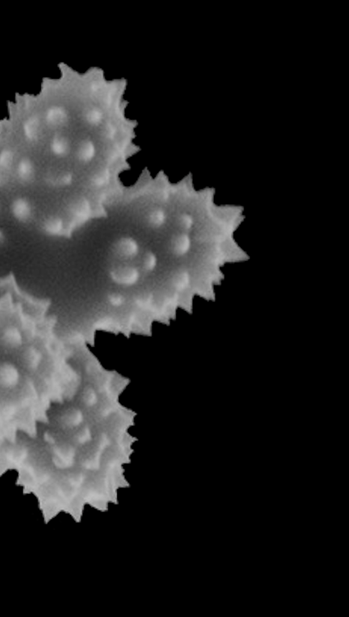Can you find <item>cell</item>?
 <instances>
[{
  "label": "cell",
  "mask_w": 349,
  "mask_h": 617,
  "mask_svg": "<svg viewBox=\"0 0 349 617\" xmlns=\"http://www.w3.org/2000/svg\"><path fill=\"white\" fill-rule=\"evenodd\" d=\"M45 119L48 124L52 127H58L66 122L67 120V114L63 108L58 107V106H53L48 108L46 113Z\"/></svg>",
  "instance_id": "6da1fadb"
},
{
  "label": "cell",
  "mask_w": 349,
  "mask_h": 617,
  "mask_svg": "<svg viewBox=\"0 0 349 617\" xmlns=\"http://www.w3.org/2000/svg\"><path fill=\"white\" fill-rule=\"evenodd\" d=\"M52 151L58 155H62L66 154L68 151L69 145L66 138L63 137H55L53 138L52 144H51Z\"/></svg>",
  "instance_id": "3957f363"
},
{
  "label": "cell",
  "mask_w": 349,
  "mask_h": 617,
  "mask_svg": "<svg viewBox=\"0 0 349 617\" xmlns=\"http://www.w3.org/2000/svg\"><path fill=\"white\" fill-rule=\"evenodd\" d=\"M19 176L22 179H28L32 174V164L28 159H23L19 164Z\"/></svg>",
  "instance_id": "277c9868"
},
{
  "label": "cell",
  "mask_w": 349,
  "mask_h": 617,
  "mask_svg": "<svg viewBox=\"0 0 349 617\" xmlns=\"http://www.w3.org/2000/svg\"><path fill=\"white\" fill-rule=\"evenodd\" d=\"M40 121L39 118L36 116L31 117L25 121L23 125L25 137L31 140L37 139L40 133Z\"/></svg>",
  "instance_id": "7a4b0ae2"
}]
</instances>
